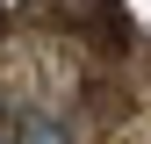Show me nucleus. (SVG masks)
Here are the masks:
<instances>
[{
	"instance_id": "obj_1",
	"label": "nucleus",
	"mask_w": 151,
	"mask_h": 144,
	"mask_svg": "<svg viewBox=\"0 0 151 144\" xmlns=\"http://www.w3.org/2000/svg\"><path fill=\"white\" fill-rule=\"evenodd\" d=\"M7 144H72V130H65V115H50V108H22Z\"/></svg>"
},
{
	"instance_id": "obj_2",
	"label": "nucleus",
	"mask_w": 151,
	"mask_h": 144,
	"mask_svg": "<svg viewBox=\"0 0 151 144\" xmlns=\"http://www.w3.org/2000/svg\"><path fill=\"white\" fill-rule=\"evenodd\" d=\"M0 137H7V122H0Z\"/></svg>"
},
{
	"instance_id": "obj_3",
	"label": "nucleus",
	"mask_w": 151,
	"mask_h": 144,
	"mask_svg": "<svg viewBox=\"0 0 151 144\" xmlns=\"http://www.w3.org/2000/svg\"><path fill=\"white\" fill-rule=\"evenodd\" d=\"M0 144H7V137H0Z\"/></svg>"
}]
</instances>
